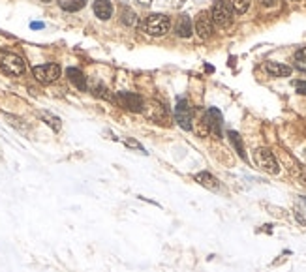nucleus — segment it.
Returning a JSON list of instances; mask_svg holds the SVG:
<instances>
[{
	"instance_id": "1",
	"label": "nucleus",
	"mask_w": 306,
	"mask_h": 272,
	"mask_svg": "<svg viewBox=\"0 0 306 272\" xmlns=\"http://www.w3.org/2000/svg\"><path fill=\"white\" fill-rule=\"evenodd\" d=\"M171 29V19L164 14H151L141 25V30L147 34V36H153V38H162L166 36Z\"/></svg>"
},
{
	"instance_id": "2",
	"label": "nucleus",
	"mask_w": 306,
	"mask_h": 272,
	"mask_svg": "<svg viewBox=\"0 0 306 272\" xmlns=\"http://www.w3.org/2000/svg\"><path fill=\"white\" fill-rule=\"evenodd\" d=\"M147 120H151L154 124H162V126H169L171 124V113L164 103L160 101H149L145 103L143 111H141Z\"/></svg>"
},
{
	"instance_id": "3",
	"label": "nucleus",
	"mask_w": 306,
	"mask_h": 272,
	"mask_svg": "<svg viewBox=\"0 0 306 272\" xmlns=\"http://www.w3.org/2000/svg\"><path fill=\"white\" fill-rule=\"evenodd\" d=\"M0 70L8 75H14V77H19L23 75L27 66H25V60L19 57L17 53H12V51H0Z\"/></svg>"
},
{
	"instance_id": "4",
	"label": "nucleus",
	"mask_w": 306,
	"mask_h": 272,
	"mask_svg": "<svg viewBox=\"0 0 306 272\" xmlns=\"http://www.w3.org/2000/svg\"><path fill=\"white\" fill-rule=\"evenodd\" d=\"M209 14L214 27H218V29H229L233 23V10L229 8V4L225 0H216Z\"/></svg>"
},
{
	"instance_id": "5",
	"label": "nucleus",
	"mask_w": 306,
	"mask_h": 272,
	"mask_svg": "<svg viewBox=\"0 0 306 272\" xmlns=\"http://www.w3.org/2000/svg\"><path fill=\"white\" fill-rule=\"evenodd\" d=\"M254 163L261 169V171L269 173V175H278L280 173V165L276 161L274 154L269 150V148H257L254 150Z\"/></svg>"
},
{
	"instance_id": "6",
	"label": "nucleus",
	"mask_w": 306,
	"mask_h": 272,
	"mask_svg": "<svg viewBox=\"0 0 306 272\" xmlns=\"http://www.w3.org/2000/svg\"><path fill=\"white\" fill-rule=\"evenodd\" d=\"M115 103L119 107H122L126 111H132V113H141L143 107H145V100L141 98L139 94L136 92H128V90H120L115 94Z\"/></svg>"
},
{
	"instance_id": "7",
	"label": "nucleus",
	"mask_w": 306,
	"mask_h": 272,
	"mask_svg": "<svg viewBox=\"0 0 306 272\" xmlns=\"http://www.w3.org/2000/svg\"><path fill=\"white\" fill-rule=\"evenodd\" d=\"M32 73H34L36 81H40L43 85H51L60 77V66L58 64H40V66L32 68Z\"/></svg>"
},
{
	"instance_id": "8",
	"label": "nucleus",
	"mask_w": 306,
	"mask_h": 272,
	"mask_svg": "<svg viewBox=\"0 0 306 272\" xmlns=\"http://www.w3.org/2000/svg\"><path fill=\"white\" fill-rule=\"evenodd\" d=\"M175 120L182 129H186V131L192 129V107L184 98H179L175 105Z\"/></svg>"
},
{
	"instance_id": "9",
	"label": "nucleus",
	"mask_w": 306,
	"mask_h": 272,
	"mask_svg": "<svg viewBox=\"0 0 306 272\" xmlns=\"http://www.w3.org/2000/svg\"><path fill=\"white\" fill-rule=\"evenodd\" d=\"M203 124L214 137H222V113L216 107L207 109V113L203 116Z\"/></svg>"
},
{
	"instance_id": "10",
	"label": "nucleus",
	"mask_w": 306,
	"mask_h": 272,
	"mask_svg": "<svg viewBox=\"0 0 306 272\" xmlns=\"http://www.w3.org/2000/svg\"><path fill=\"white\" fill-rule=\"evenodd\" d=\"M195 32L201 40H209L210 36L214 34V23L210 19L209 12H201L195 17Z\"/></svg>"
},
{
	"instance_id": "11",
	"label": "nucleus",
	"mask_w": 306,
	"mask_h": 272,
	"mask_svg": "<svg viewBox=\"0 0 306 272\" xmlns=\"http://www.w3.org/2000/svg\"><path fill=\"white\" fill-rule=\"evenodd\" d=\"M175 34H177L179 38H184V40L192 38V34H194V23H192L190 15L182 14L181 17L177 19V25H175Z\"/></svg>"
},
{
	"instance_id": "12",
	"label": "nucleus",
	"mask_w": 306,
	"mask_h": 272,
	"mask_svg": "<svg viewBox=\"0 0 306 272\" xmlns=\"http://www.w3.org/2000/svg\"><path fill=\"white\" fill-rule=\"evenodd\" d=\"M265 72L269 73L271 77H289L293 70H291V66H288V64L271 60V62L265 64Z\"/></svg>"
},
{
	"instance_id": "13",
	"label": "nucleus",
	"mask_w": 306,
	"mask_h": 272,
	"mask_svg": "<svg viewBox=\"0 0 306 272\" xmlns=\"http://www.w3.org/2000/svg\"><path fill=\"white\" fill-rule=\"evenodd\" d=\"M194 180L197 182V184H201L203 188L212 190V192H218V190H220V182H218V178H216V176H212L209 171L195 173Z\"/></svg>"
},
{
	"instance_id": "14",
	"label": "nucleus",
	"mask_w": 306,
	"mask_h": 272,
	"mask_svg": "<svg viewBox=\"0 0 306 272\" xmlns=\"http://www.w3.org/2000/svg\"><path fill=\"white\" fill-rule=\"evenodd\" d=\"M94 15L100 21H107L113 15V4L111 0H94Z\"/></svg>"
},
{
	"instance_id": "15",
	"label": "nucleus",
	"mask_w": 306,
	"mask_h": 272,
	"mask_svg": "<svg viewBox=\"0 0 306 272\" xmlns=\"http://www.w3.org/2000/svg\"><path fill=\"white\" fill-rule=\"evenodd\" d=\"M66 77H68V81H70L75 88L86 90V77H85V73L81 72L79 68H68V70H66Z\"/></svg>"
},
{
	"instance_id": "16",
	"label": "nucleus",
	"mask_w": 306,
	"mask_h": 272,
	"mask_svg": "<svg viewBox=\"0 0 306 272\" xmlns=\"http://www.w3.org/2000/svg\"><path fill=\"white\" fill-rule=\"evenodd\" d=\"M40 116H42V120L49 126V128L53 129V131H60V128H62V120H60L56 115L49 113V111H40Z\"/></svg>"
},
{
	"instance_id": "17",
	"label": "nucleus",
	"mask_w": 306,
	"mask_h": 272,
	"mask_svg": "<svg viewBox=\"0 0 306 272\" xmlns=\"http://www.w3.org/2000/svg\"><path fill=\"white\" fill-rule=\"evenodd\" d=\"M120 23L124 27H136L137 25V15H136V12L130 10L128 6H124L122 12H120Z\"/></svg>"
},
{
	"instance_id": "18",
	"label": "nucleus",
	"mask_w": 306,
	"mask_h": 272,
	"mask_svg": "<svg viewBox=\"0 0 306 272\" xmlns=\"http://www.w3.org/2000/svg\"><path fill=\"white\" fill-rule=\"evenodd\" d=\"M227 137H229L231 144L235 146L237 154L242 158V160H246V152H244V144H242V141H240V135H238L237 131H233V129H229V131H227Z\"/></svg>"
},
{
	"instance_id": "19",
	"label": "nucleus",
	"mask_w": 306,
	"mask_h": 272,
	"mask_svg": "<svg viewBox=\"0 0 306 272\" xmlns=\"http://www.w3.org/2000/svg\"><path fill=\"white\" fill-rule=\"evenodd\" d=\"M229 4V8L233 10V14L242 15L250 10V0H225Z\"/></svg>"
},
{
	"instance_id": "20",
	"label": "nucleus",
	"mask_w": 306,
	"mask_h": 272,
	"mask_svg": "<svg viewBox=\"0 0 306 272\" xmlns=\"http://www.w3.org/2000/svg\"><path fill=\"white\" fill-rule=\"evenodd\" d=\"M85 6H86V0H66V2H60V8L64 12H70V14L83 10Z\"/></svg>"
},
{
	"instance_id": "21",
	"label": "nucleus",
	"mask_w": 306,
	"mask_h": 272,
	"mask_svg": "<svg viewBox=\"0 0 306 272\" xmlns=\"http://www.w3.org/2000/svg\"><path fill=\"white\" fill-rule=\"evenodd\" d=\"M92 94H94L96 98H102V100L115 101V96L111 94V90H109V88H105L102 83H96V85L92 86Z\"/></svg>"
},
{
	"instance_id": "22",
	"label": "nucleus",
	"mask_w": 306,
	"mask_h": 272,
	"mask_svg": "<svg viewBox=\"0 0 306 272\" xmlns=\"http://www.w3.org/2000/svg\"><path fill=\"white\" fill-rule=\"evenodd\" d=\"M295 66L299 70H305L306 72V47H301L297 53H295Z\"/></svg>"
},
{
	"instance_id": "23",
	"label": "nucleus",
	"mask_w": 306,
	"mask_h": 272,
	"mask_svg": "<svg viewBox=\"0 0 306 272\" xmlns=\"http://www.w3.org/2000/svg\"><path fill=\"white\" fill-rule=\"evenodd\" d=\"M124 144H126V146H128V148H134V150H137L139 154H147V150H145V146H143V144H141V143H137L136 139H132V137H130V139H124Z\"/></svg>"
},
{
	"instance_id": "24",
	"label": "nucleus",
	"mask_w": 306,
	"mask_h": 272,
	"mask_svg": "<svg viewBox=\"0 0 306 272\" xmlns=\"http://www.w3.org/2000/svg\"><path fill=\"white\" fill-rule=\"evenodd\" d=\"M263 8H276L280 4V0H259Z\"/></svg>"
},
{
	"instance_id": "25",
	"label": "nucleus",
	"mask_w": 306,
	"mask_h": 272,
	"mask_svg": "<svg viewBox=\"0 0 306 272\" xmlns=\"http://www.w3.org/2000/svg\"><path fill=\"white\" fill-rule=\"evenodd\" d=\"M293 85L297 86V90H299V94H305V96H306V81H295Z\"/></svg>"
},
{
	"instance_id": "26",
	"label": "nucleus",
	"mask_w": 306,
	"mask_h": 272,
	"mask_svg": "<svg viewBox=\"0 0 306 272\" xmlns=\"http://www.w3.org/2000/svg\"><path fill=\"white\" fill-rule=\"evenodd\" d=\"M43 27H45V25H43V23H38V21H36V23H30V29H34V30H40L43 29Z\"/></svg>"
},
{
	"instance_id": "27",
	"label": "nucleus",
	"mask_w": 306,
	"mask_h": 272,
	"mask_svg": "<svg viewBox=\"0 0 306 272\" xmlns=\"http://www.w3.org/2000/svg\"><path fill=\"white\" fill-rule=\"evenodd\" d=\"M171 2H173V6H175V8H181L182 4H184V2H188V0H171Z\"/></svg>"
},
{
	"instance_id": "28",
	"label": "nucleus",
	"mask_w": 306,
	"mask_h": 272,
	"mask_svg": "<svg viewBox=\"0 0 306 272\" xmlns=\"http://www.w3.org/2000/svg\"><path fill=\"white\" fill-rule=\"evenodd\" d=\"M137 4H141V6H151L153 4V0H136Z\"/></svg>"
},
{
	"instance_id": "29",
	"label": "nucleus",
	"mask_w": 306,
	"mask_h": 272,
	"mask_svg": "<svg viewBox=\"0 0 306 272\" xmlns=\"http://www.w3.org/2000/svg\"><path fill=\"white\" fill-rule=\"evenodd\" d=\"M289 2H301V0H289Z\"/></svg>"
},
{
	"instance_id": "30",
	"label": "nucleus",
	"mask_w": 306,
	"mask_h": 272,
	"mask_svg": "<svg viewBox=\"0 0 306 272\" xmlns=\"http://www.w3.org/2000/svg\"><path fill=\"white\" fill-rule=\"evenodd\" d=\"M42 2H51V0H42Z\"/></svg>"
}]
</instances>
